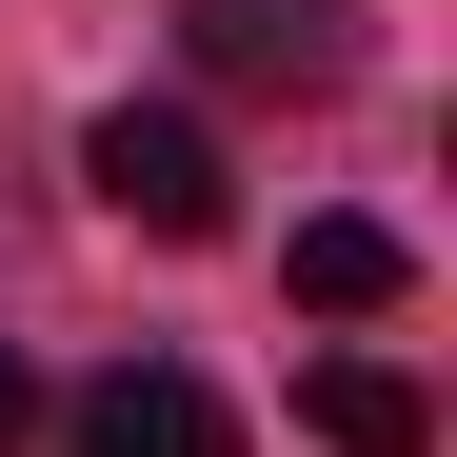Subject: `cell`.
<instances>
[{"label": "cell", "mask_w": 457, "mask_h": 457, "mask_svg": "<svg viewBox=\"0 0 457 457\" xmlns=\"http://www.w3.org/2000/svg\"><path fill=\"white\" fill-rule=\"evenodd\" d=\"M80 179H100V219H139V239H219V219H239V199H219V139L179 100H120L80 139Z\"/></svg>", "instance_id": "6da1fadb"}, {"label": "cell", "mask_w": 457, "mask_h": 457, "mask_svg": "<svg viewBox=\"0 0 457 457\" xmlns=\"http://www.w3.org/2000/svg\"><path fill=\"white\" fill-rule=\"evenodd\" d=\"M179 40H199V80H259V100H319L338 60H358V0H179Z\"/></svg>", "instance_id": "7a4b0ae2"}, {"label": "cell", "mask_w": 457, "mask_h": 457, "mask_svg": "<svg viewBox=\"0 0 457 457\" xmlns=\"http://www.w3.org/2000/svg\"><path fill=\"white\" fill-rule=\"evenodd\" d=\"M60 457H239V418H219L179 358H120V378L60 398Z\"/></svg>", "instance_id": "3957f363"}, {"label": "cell", "mask_w": 457, "mask_h": 457, "mask_svg": "<svg viewBox=\"0 0 457 457\" xmlns=\"http://www.w3.org/2000/svg\"><path fill=\"white\" fill-rule=\"evenodd\" d=\"M298 418H319L338 457H437V398H418L398 358H319V378H298Z\"/></svg>", "instance_id": "277c9868"}, {"label": "cell", "mask_w": 457, "mask_h": 457, "mask_svg": "<svg viewBox=\"0 0 457 457\" xmlns=\"http://www.w3.org/2000/svg\"><path fill=\"white\" fill-rule=\"evenodd\" d=\"M398 298V239L378 219H298V319H378Z\"/></svg>", "instance_id": "5b68a950"}, {"label": "cell", "mask_w": 457, "mask_h": 457, "mask_svg": "<svg viewBox=\"0 0 457 457\" xmlns=\"http://www.w3.org/2000/svg\"><path fill=\"white\" fill-rule=\"evenodd\" d=\"M40 437V378H21V338H0V457H21Z\"/></svg>", "instance_id": "8992f818"}]
</instances>
